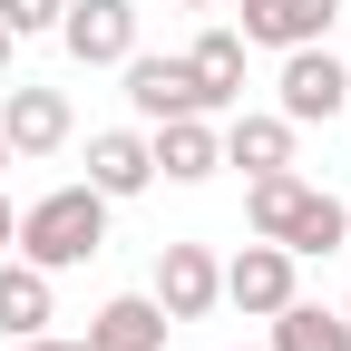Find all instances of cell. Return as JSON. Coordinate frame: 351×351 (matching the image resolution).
<instances>
[{
	"mask_svg": "<svg viewBox=\"0 0 351 351\" xmlns=\"http://www.w3.org/2000/svg\"><path fill=\"white\" fill-rule=\"evenodd\" d=\"M98 244H108V195L98 186H49L20 215V234H10V254H29L39 274H69V263H88Z\"/></svg>",
	"mask_w": 351,
	"mask_h": 351,
	"instance_id": "cell-1",
	"label": "cell"
},
{
	"mask_svg": "<svg viewBox=\"0 0 351 351\" xmlns=\"http://www.w3.org/2000/svg\"><path fill=\"white\" fill-rule=\"evenodd\" d=\"M274 117H293V127H322V117H341L351 108V69L332 59V39H313V49H283V78H274Z\"/></svg>",
	"mask_w": 351,
	"mask_h": 351,
	"instance_id": "cell-2",
	"label": "cell"
},
{
	"mask_svg": "<svg viewBox=\"0 0 351 351\" xmlns=\"http://www.w3.org/2000/svg\"><path fill=\"white\" fill-rule=\"evenodd\" d=\"M293 293H302V254H283L274 234H254V244L225 263V302H234L244 322H274Z\"/></svg>",
	"mask_w": 351,
	"mask_h": 351,
	"instance_id": "cell-3",
	"label": "cell"
},
{
	"mask_svg": "<svg viewBox=\"0 0 351 351\" xmlns=\"http://www.w3.org/2000/svg\"><path fill=\"white\" fill-rule=\"evenodd\" d=\"M59 49L78 69H117L137 49V0H59Z\"/></svg>",
	"mask_w": 351,
	"mask_h": 351,
	"instance_id": "cell-4",
	"label": "cell"
},
{
	"mask_svg": "<svg viewBox=\"0 0 351 351\" xmlns=\"http://www.w3.org/2000/svg\"><path fill=\"white\" fill-rule=\"evenodd\" d=\"M69 88H39V78H10V98H0V147L10 156H59L69 147Z\"/></svg>",
	"mask_w": 351,
	"mask_h": 351,
	"instance_id": "cell-5",
	"label": "cell"
},
{
	"mask_svg": "<svg viewBox=\"0 0 351 351\" xmlns=\"http://www.w3.org/2000/svg\"><path fill=\"white\" fill-rule=\"evenodd\" d=\"M225 302V263L205 244H156V313L166 322H205Z\"/></svg>",
	"mask_w": 351,
	"mask_h": 351,
	"instance_id": "cell-6",
	"label": "cell"
},
{
	"mask_svg": "<svg viewBox=\"0 0 351 351\" xmlns=\"http://www.w3.org/2000/svg\"><path fill=\"white\" fill-rule=\"evenodd\" d=\"M341 0H234V29L244 49H313V39H332Z\"/></svg>",
	"mask_w": 351,
	"mask_h": 351,
	"instance_id": "cell-7",
	"label": "cell"
},
{
	"mask_svg": "<svg viewBox=\"0 0 351 351\" xmlns=\"http://www.w3.org/2000/svg\"><path fill=\"white\" fill-rule=\"evenodd\" d=\"M117 69H127V108H137L147 127H156V117H215V108H205V88H195V69H186V59H147V49H127Z\"/></svg>",
	"mask_w": 351,
	"mask_h": 351,
	"instance_id": "cell-8",
	"label": "cell"
},
{
	"mask_svg": "<svg viewBox=\"0 0 351 351\" xmlns=\"http://www.w3.org/2000/svg\"><path fill=\"white\" fill-rule=\"evenodd\" d=\"M88 186H98L108 205H127V195L156 186V156H147L137 127H98V137H88Z\"/></svg>",
	"mask_w": 351,
	"mask_h": 351,
	"instance_id": "cell-9",
	"label": "cell"
},
{
	"mask_svg": "<svg viewBox=\"0 0 351 351\" xmlns=\"http://www.w3.org/2000/svg\"><path fill=\"white\" fill-rule=\"evenodd\" d=\"M147 156H156V176H166V186H205V176L225 166V147H215V127H205V117H156Z\"/></svg>",
	"mask_w": 351,
	"mask_h": 351,
	"instance_id": "cell-10",
	"label": "cell"
},
{
	"mask_svg": "<svg viewBox=\"0 0 351 351\" xmlns=\"http://www.w3.org/2000/svg\"><path fill=\"white\" fill-rule=\"evenodd\" d=\"M166 313H156V293H117L98 302V322H88V351H166Z\"/></svg>",
	"mask_w": 351,
	"mask_h": 351,
	"instance_id": "cell-11",
	"label": "cell"
},
{
	"mask_svg": "<svg viewBox=\"0 0 351 351\" xmlns=\"http://www.w3.org/2000/svg\"><path fill=\"white\" fill-rule=\"evenodd\" d=\"M49 274H39L29 254H10L0 263V341H29V332H49Z\"/></svg>",
	"mask_w": 351,
	"mask_h": 351,
	"instance_id": "cell-12",
	"label": "cell"
},
{
	"mask_svg": "<svg viewBox=\"0 0 351 351\" xmlns=\"http://www.w3.org/2000/svg\"><path fill=\"white\" fill-rule=\"evenodd\" d=\"M195 88H205V108H234L244 98V29H205L195 49H186Z\"/></svg>",
	"mask_w": 351,
	"mask_h": 351,
	"instance_id": "cell-13",
	"label": "cell"
},
{
	"mask_svg": "<svg viewBox=\"0 0 351 351\" xmlns=\"http://www.w3.org/2000/svg\"><path fill=\"white\" fill-rule=\"evenodd\" d=\"M215 147H225V166H244V176H274V166H293V117H234Z\"/></svg>",
	"mask_w": 351,
	"mask_h": 351,
	"instance_id": "cell-14",
	"label": "cell"
},
{
	"mask_svg": "<svg viewBox=\"0 0 351 351\" xmlns=\"http://www.w3.org/2000/svg\"><path fill=\"white\" fill-rule=\"evenodd\" d=\"M274 351H351V322L332 313V302H283V313H274Z\"/></svg>",
	"mask_w": 351,
	"mask_h": 351,
	"instance_id": "cell-15",
	"label": "cell"
},
{
	"mask_svg": "<svg viewBox=\"0 0 351 351\" xmlns=\"http://www.w3.org/2000/svg\"><path fill=\"white\" fill-rule=\"evenodd\" d=\"M302 195H313V186H302L293 166H274V176H254V186H244V225L283 244V234H293V215H302Z\"/></svg>",
	"mask_w": 351,
	"mask_h": 351,
	"instance_id": "cell-16",
	"label": "cell"
},
{
	"mask_svg": "<svg viewBox=\"0 0 351 351\" xmlns=\"http://www.w3.org/2000/svg\"><path fill=\"white\" fill-rule=\"evenodd\" d=\"M341 244H351V205L332 186H313L302 215H293V234H283V254H341Z\"/></svg>",
	"mask_w": 351,
	"mask_h": 351,
	"instance_id": "cell-17",
	"label": "cell"
},
{
	"mask_svg": "<svg viewBox=\"0 0 351 351\" xmlns=\"http://www.w3.org/2000/svg\"><path fill=\"white\" fill-rule=\"evenodd\" d=\"M0 29L10 39H59V0H0Z\"/></svg>",
	"mask_w": 351,
	"mask_h": 351,
	"instance_id": "cell-18",
	"label": "cell"
},
{
	"mask_svg": "<svg viewBox=\"0 0 351 351\" xmlns=\"http://www.w3.org/2000/svg\"><path fill=\"white\" fill-rule=\"evenodd\" d=\"M20 351H88V341H59V332H29Z\"/></svg>",
	"mask_w": 351,
	"mask_h": 351,
	"instance_id": "cell-19",
	"label": "cell"
},
{
	"mask_svg": "<svg viewBox=\"0 0 351 351\" xmlns=\"http://www.w3.org/2000/svg\"><path fill=\"white\" fill-rule=\"evenodd\" d=\"M10 234H20V215H10V195H0V254H10Z\"/></svg>",
	"mask_w": 351,
	"mask_h": 351,
	"instance_id": "cell-20",
	"label": "cell"
},
{
	"mask_svg": "<svg viewBox=\"0 0 351 351\" xmlns=\"http://www.w3.org/2000/svg\"><path fill=\"white\" fill-rule=\"evenodd\" d=\"M10 49H20V39H10V29H0V78H10Z\"/></svg>",
	"mask_w": 351,
	"mask_h": 351,
	"instance_id": "cell-21",
	"label": "cell"
},
{
	"mask_svg": "<svg viewBox=\"0 0 351 351\" xmlns=\"http://www.w3.org/2000/svg\"><path fill=\"white\" fill-rule=\"evenodd\" d=\"M186 10H234V0H186Z\"/></svg>",
	"mask_w": 351,
	"mask_h": 351,
	"instance_id": "cell-22",
	"label": "cell"
},
{
	"mask_svg": "<svg viewBox=\"0 0 351 351\" xmlns=\"http://www.w3.org/2000/svg\"><path fill=\"white\" fill-rule=\"evenodd\" d=\"M0 166H10V147H0Z\"/></svg>",
	"mask_w": 351,
	"mask_h": 351,
	"instance_id": "cell-23",
	"label": "cell"
},
{
	"mask_svg": "<svg viewBox=\"0 0 351 351\" xmlns=\"http://www.w3.org/2000/svg\"><path fill=\"white\" fill-rule=\"evenodd\" d=\"M341 117H351V108H341Z\"/></svg>",
	"mask_w": 351,
	"mask_h": 351,
	"instance_id": "cell-24",
	"label": "cell"
}]
</instances>
